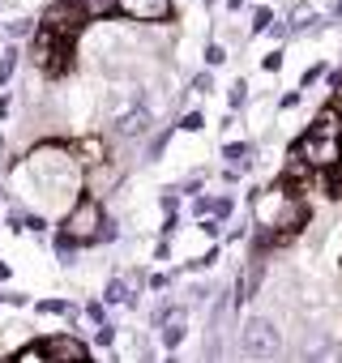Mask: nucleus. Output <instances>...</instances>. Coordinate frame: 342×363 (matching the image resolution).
Instances as JSON below:
<instances>
[{
  "instance_id": "nucleus-17",
  "label": "nucleus",
  "mask_w": 342,
  "mask_h": 363,
  "mask_svg": "<svg viewBox=\"0 0 342 363\" xmlns=\"http://www.w3.org/2000/svg\"><path fill=\"white\" fill-rule=\"evenodd\" d=\"M31 30H35V18H22V22H13L5 35H9V39H22V35H31Z\"/></svg>"
},
{
  "instance_id": "nucleus-15",
  "label": "nucleus",
  "mask_w": 342,
  "mask_h": 363,
  "mask_svg": "<svg viewBox=\"0 0 342 363\" xmlns=\"http://www.w3.org/2000/svg\"><path fill=\"white\" fill-rule=\"evenodd\" d=\"M231 210H236V201H231V197H214V201H210V214H214L219 223H223V218H231Z\"/></svg>"
},
{
  "instance_id": "nucleus-8",
  "label": "nucleus",
  "mask_w": 342,
  "mask_h": 363,
  "mask_svg": "<svg viewBox=\"0 0 342 363\" xmlns=\"http://www.w3.org/2000/svg\"><path fill=\"white\" fill-rule=\"evenodd\" d=\"M184 342V308H171V316L162 320V346L176 350Z\"/></svg>"
},
{
  "instance_id": "nucleus-5",
  "label": "nucleus",
  "mask_w": 342,
  "mask_h": 363,
  "mask_svg": "<svg viewBox=\"0 0 342 363\" xmlns=\"http://www.w3.org/2000/svg\"><path fill=\"white\" fill-rule=\"evenodd\" d=\"M39 346H43V359H52V363H65V359H90V346H86L82 337H73V333H48Z\"/></svg>"
},
{
  "instance_id": "nucleus-4",
  "label": "nucleus",
  "mask_w": 342,
  "mask_h": 363,
  "mask_svg": "<svg viewBox=\"0 0 342 363\" xmlns=\"http://www.w3.org/2000/svg\"><path fill=\"white\" fill-rule=\"evenodd\" d=\"M82 18H86V13H82V5H77V0H52L39 26H48V30H56L60 39H69V35L82 26Z\"/></svg>"
},
{
  "instance_id": "nucleus-21",
  "label": "nucleus",
  "mask_w": 342,
  "mask_h": 363,
  "mask_svg": "<svg viewBox=\"0 0 342 363\" xmlns=\"http://www.w3.org/2000/svg\"><path fill=\"white\" fill-rule=\"evenodd\" d=\"M321 77H325V65H312V69L304 73V82H299V86L308 90V86H312V82H321Z\"/></svg>"
},
{
  "instance_id": "nucleus-14",
  "label": "nucleus",
  "mask_w": 342,
  "mask_h": 363,
  "mask_svg": "<svg viewBox=\"0 0 342 363\" xmlns=\"http://www.w3.org/2000/svg\"><path fill=\"white\" fill-rule=\"evenodd\" d=\"M13 69H18V52H13V48H9V52H5V56H0V86H5V82H9V77H13Z\"/></svg>"
},
{
  "instance_id": "nucleus-26",
  "label": "nucleus",
  "mask_w": 342,
  "mask_h": 363,
  "mask_svg": "<svg viewBox=\"0 0 342 363\" xmlns=\"http://www.w3.org/2000/svg\"><path fill=\"white\" fill-rule=\"evenodd\" d=\"M39 312H69V303H65V299H43Z\"/></svg>"
},
{
  "instance_id": "nucleus-25",
  "label": "nucleus",
  "mask_w": 342,
  "mask_h": 363,
  "mask_svg": "<svg viewBox=\"0 0 342 363\" xmlns=\"http://www.w3.org/2000/svg\"><path fill=\"white\" fill-rule=\"evenodd\" d=\"M99 240H103V244H111V240H116V223H111V218H103V227H99Z\"/></svg>"
},
{
  "instance_id": "nucleus-10",
  "label": "nucleus",
  "mask_w": 342,
  "mask_h": 363,
  "mask_svg": "<svg viewBox=\"0 0 342 363\" xmlns=\"http://www.w3.org/2000/svg\"><path fill=\"white\" fill-rule=\"evenodd\" d=\"M56 261H60L65 269H69V265L77 261V240H73L69 231H60V235H56Z\"/></svg>"
},
{
  "instance_id": "nucleus-22",
  "label": "nucleus",
  "mask_w": 342,
  "mask_h": 363,
  "mask_svg": "<svg viewBox=\"0 0 342 363\" xmlns=\"http://www.w3.org/2000/svg\"><path fill=\"white\" fill-rule=\"evenodd\" d=\"M86 316H90L94 325H103V320H107V303H90V308H86Z\"/></svg>"
},
{
  "instance_id": "nucleus-16",
  "label": "nucleus",
  "mask_w": 342,
  "mask_h": 363,
  "mask_svg": "<svg viewBox=\"0 0 342 363\" xmlns=\"http://www.w3.org/2000/svg\"><path fill=\"white\" fill-rule=\"evenodd\" d=\"M270 26H274V13H270V9H257V13H253V35H265Z\"/></svg>"
},
{
  "instance_id": "nucleus-27",
  "label": "nucleus",
  "mask_w": 342,
  "mask_h": 363,
  "mask_svg": "<svg viewBox=\"0 0 342 363\" xmlns=\"http://www.w3.org/2000/svg\"><path fill=\"white\" fill-rule=\"evenodd\" d=\"M223 56H227V52H223L219 43H210V48H206V60H210V65H223Z\"/></svg>"
},
{
  "instance_id": "nucleus-30",
  "label": "nucleus",
  "mask_w": 342,
  "mask_h": 363,
  "mask_svg": "<svg viewBox=\"0 0 342 363\" xmlns=\"http://www.w3.org/2000/svg\"><path fill=\"white\" fill-rule=\"evenodd\" d=\"M5 116H9V99H5V94H0V120H5Z\"/></svg>"
},
{
  "instance_id": "nucleus-1",
  "label": "nucleus",
  "mask_w": 342,
  "mask_h": 363,
  "mask_svg": "<svg viewBox=\"0 0 342 363\" xmlns=\"http://www.w3.org/2000/svg\"><path fill=\"white\" fill-rule=\"evenodd\" d=\"M99 227H103V206H99L94 197L73 201L69 214H65V223H60V231H69L77 244H94V240H99Z\"/></svg>"
},
{
  "instance_id": "nucleus-19",
  "label": "nucleus",
  "mask_w": 342,
  "mask_h": 363,
  "mask_svg": "<svg viewBox=\"0 0 342 363\" xmlns=\"http://www.w3.org/2000/svg\"><path fill=\"white\" fill-rule=\"evenodd\" d=\"M13 359H18V363H35V359H43V346H22Z\"/></svg>"
},
{
  "instance_id": "nucleus-23",
  "label": "nucleus",
  "mask_w": 342,
  "mask_h": 363,
  "mask_svg": "<svg viewBox=\"0 0 342 363\" xmlns=\"http://www.w3.org/2000/svg\"><path fill=\"white\" fill-rule=\"evenodd\" d=\"M193 90H197V94H210V90H214V77H210V73H202V77L193 82Z\"/></svg>"
},
{
  "instance_id": "nucleus-18",
  "label": "nucleus",
  "mask_w": 342,
  "mask_h": 363,
  "mask_svg": "<svg viewBox=\"0 0 342 363\" xmlns=\"http://www.w3.org/2000/svg\"><path fill=\"white\" fill-rule=\"evenodd\" d=\"M244 99H248V86H244V82H236V86H231V99H227V103H231V111H240V107H244Z\"/></svg>"
},
{
  "instance_id": "nucleus-24",
  "label": "nucleus",
  "mask_w": 342,
  "mask_h": 363,
  "mask_svg": "<svg viewBox=\"0 0 342 363\" xmlns=\"http://www.w3.org/2000/svg\"><path fill=\"white\" fill-rule=\"evenodd\" d=\"M202 124H206V116H202V111H189V116L180 120V128H202Z\"/></svg>"
},
{
  "instance_id": "nucleus-6",
  "label": "nucleus",
  "mask_w": 342,
  "mask_h": 363,
  "mask_svg": "<svg viewBox=\"0 0 342 363\" xmlns=\"http://www.w3.org/2000/svg\"><path fill=\"white\" fill-rule=\"evenodd\" d=\"M116 13H124L128 22H167L171 0H116Z\"/></svg>"
},
{
  "instance_id": "nucleus-11",
  "label": "nucleus",
  "mask_w": 342,
  "mask_h": 363,
  "mask_svg": "<svg viewBox=\"0 0 342 363\" xmlns=\"http://www.w3.org/2000/svg\"><path fill=\"white\" fill-rule=\"evenodd\" d=\"M103 303H107V308H111V303H133V291H128V282L111 278V282H107V291H103Z\"/></svg>"
},
{
  "instance_id": "nucleus-12",
  "label": "nucleus",
  "mask_w": 342,
  "mask_h": 363,
  "mask_svg": "<svg viewBox=\"0 0 342 363\" xmlns=\"http://www.w3.org/2000/svg\"><path fill=\"white\" fill-rule=\"evenodd\" d=\"M77 5H82L86 18H107V13H116V0H77Z\"/></svg>"
},
{
  "instance_id": "nucleus-13",
  "label": "nucleus",
  "mask_w": 342,
  "mask_h": 363,
  "mask_svg": "<svg viewBox=\"0 0 342 363\" xmlns=\"http://www.w3.org/2000/svg\"><path fill=\"white\" fill-rule=\"evenodd\" d=\"M223 158H227V162H240V167H244V162L253 158V145H244V141H231V145H223Z\"/></svg>"
},
{
  "instance_id": "nucleus-7",
  "label": "nucleus",
  "mask_w": 342,
  "mask_h": 363,
  "mask_svg": "<svg viewBox=\"0 0 342 363\" xmlns=\"http://www.w3.org/2000/svg\"><path fill=\"white\" fill-rule=\"evenodd\" d=\"M308 133H312V137H342V111H338L333 103H329V107H321V111H316V120L308 124Z\"/></svg>"
},
{
  "instance_id": "nucleus-29",
  "label": "nucleus",
  "mask_w": 342,
  "mask_h": 363,
  "mask_svg": "<svg viewBox=\"0 0 342 363\" xmlns=\"http://www.w3.org/2000/svg\"><path fill=\"white\" fill-rule=\"evenodd\" d=\"M26 227H31V231H43V227H48V218H39V214H31V218H26Z\"/></svg>"
},
{
  "instance_id": "nucleus-2",
  "label": "nucleus",
  "mask_w": 342,
  "mask_h": 363,
  "mask_svg": "<svg viewBox=\"0 0 342 363\" xmlns=\"http://www.w3.org/2000/svg\"><path fill=\"white\" fill-rule=\"evenodd\" d=\"M295 154L312 167V171H329V167H338L342 162V137H299L295 141Z\"/></svg>"
},
{
  "instance_id": "nucleus-32",
  "label": "nucleus",
  "mask_w": 342,
  "mask_h": 363,
  "mask_svg": "<svg viewBox=\"0 0 342 363\" xmlns=\"http://www.w3.org/2000/svg\"><path fill=\"white\" fill-rule=\"evenodd\" d=\"M5 278H9V265H5V261H0V282H5Z\"/></svg>"
},
{
  "instance_id": "nucleus-20",
  "label": "nucleus",
  "mask_w": 342,
  "mask_h": 363,
  "mask_svg": "<svg viewBox=\"0 0 342 363\" xmlns=\"http://www.w3.org/2000/svg\"><path fill=\"white\" fill-rule=\"evenodd\" d=\"M261 69H265V73H278V69H282V52L274 48V52H270V56L261 60Z\"/></svg>"
},
{
  "instance_id": "nucleus-3",
  "label": "nucleus",
  "mask_w": 342,
  "mask_h": 363,
  "mask_svg": "<svg viewBox=\"0 0 342 363\" xmlns=\"http://www.w3.org/2000/svg\"><path fill=\"white\" fill-rule=\"evenodd\" d=\"M240 354L244 359H274L278 354V329H274V320H265V316L248 320L244 337H240Z\"/></svg>"
},
{
  "instance_id": "nucleus-9",
  "label": "nucleus",
  "mask_w": 342,
  "mask_h": 363,
  "mask_svg": "<svg viewBox=\"0 0 342 363\" xmlns=\"http://www.w3.org/2000/svg\"><path fill=\"white\" fill-rule=\"evenodd\" d=\"M145 128H150V111H145V107H137V111H128V116L116 120V133H120V137H141Z\"/></svg>"
},
{
  "instance_id": "nucleus-34",
  "label": "nucleus",
  "mask_w": 342,
  "mask_h": 363,
  "mask_svg": "<svg viewBox=\"0 0 342 363\" xmlns=\"http://www.w3.org/2000/svg\"><path fill=\"white\" fill-rule=\"evenodd\" d=\"M0 303H5V299H0Z\"/></svg>"
},
{
  "instance_id": "nucleus-33",
  "label": "nucleus",
  "mask_w": 342,
  "mask_h": 363,
  "mask_svg": "<svg viewBox=\"0 0 342 363\" xmlns=\"http://www.w3.org/2000/svg\"><path fill=\"white\" fill-rule=\"evenodd\" d=\"M338 18H342V5H338Z\"/></svg>"
},
{
  "instance_id": "nucleus-31",
  "label": "nucleus",
  "mask_w": 342,
  "mask_h": 363,
  "mask_svg": "<svg viewBox=\"0 0 342 363\" xmlns=\"http://www.w3.org/2000/svg\"><path fill=\"white\" fill-rule=\"evenodd\" d=\"M227 9H236V13H240V9H244V0H227Z\"/></svg>"
},
{
  "instance_id": "nucleus-28",
  "label": "nucleus",
  "mask_w": 342,
  "mask_h": 363,
  "mask_svg": "<svg viewBox=\"0 0 342 363\" xmlns=\"http://www.w3.org/2000/svg\"><path fill=\"white\" fill-rule=\"evenodd\" d=\"M295 103H299V90H291V94H282V103H278V107H282V111H291Z\"/></svg>"
}]
</instances>
